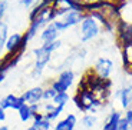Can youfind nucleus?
I'll list each match as a JSON object with an SVG mask.
<instances>
[{
	"label": "nucleus",
	"instance_id": "423d86ee",
	"mask_svg": "<svg viewBox=\"0 0 132 130\" xmlns=\"http://www.w3.org/2000/svg\"><path fill=\"white\" fill-rule=\"evenodd\" d=\"M27 44H29V42L24 39L23 33H9L6 46H4V53L23 56L27 49Z\"/></svg>",
	"mask_w": 132,
	"mask_h": 130
},
{
	"label": "nucleus",
	"instance_id": "6e6552de",
	"mask_svg": "<svg viewBox=\"0 0 132 130\" xmlns=\"http://www.w3.org/2000/svg\"><path fill=\"white\" fill-rule=\"evenodd\" d=\"M83 17H85V13H80V12H69V13L63 14L62 17L56 19L53 22V24H55V27H56L60 33H62V32L69 30L70 27L78 26V24L83 20Z\"/></svg>",
	"mask_w": 132,
	"mask_h": 130
},
{
	"label": "nucleus",
	"instance_id": "a878e982",
	"mask_svg": "<svg viewBox=\"0 0 132 130\" xmlns=\"http://www.w3.org/2000/svg\"><path fill=\"white\" fill-rule=\"evenodd\" d=\"M39 2H42V0H19V3L22 4V6L27 7V9H32L35 4H37Z\"/></svg>",
	"mask_w": 132,
	"mask_h": 130
},
{
	"label": "nucleus",
	"instance_id": "c756f323",
	"mask_svg": "<svg viewBox=\"0 0 132 130\" xmlns=\"http://www.w3.org/2000/svg\"><path fill=\"white\" fill-rule=\"evenodd\" d=\"M6 120V110H4L2 106H0V123Z\"/></svg>",
	"mask_w": 132,
	"mask_h": 130
},
{
	"label": "nucleus",
	"instance_id": "2eb2a0df",
	"mask_svg": "<svg viewBox=\"0 0 132 130\" xmlns=\"http://www.w3.org/2000/svg\"><path fill=\"white\" fill-rule=\"evenodd\" d=\"M116 97L119 99L121 107L122 109H129L132 107V83L126 85L125 87H122L121 90L116 93Z\"/></svg>",
	"mask_w": 132,
	"mask_h": 130
},
{
	"label": "nucleus",
	"instance_id": "f03ea898",
	"mask_svg": "<svg viewBox=\"0 0 132 130\" xmlns=\"http://www.w3.org/2000/svg\"><path fill=\"white\" fill-rule=\"evenodd\" d=\"M73 103H75L76 109L80 110L82 113H92L96 114V112L99 110L101 107H103V103L96 97L95 94L92 93L90 90L88 89H82V87H78L75 96L72 97Z\"/></svg>",
	"mask_w": 132,
	"mask_h": 130
},
{
	"label": "nucleus",
	"instance_id": "aec40b11",
	"mask_svg": "<svg viewBox=\"0 0 132 130\" xmlns=\"http://www.w3.org/2000/svg\"><path fill=\"white\" fill-rule=\"evenodd\" d=\"M80 123H82V126L85 129H93L98 124V116L92 113H86V114H83Z\"/></svg>",
	"mask_w": 132,
	"mask_h": 130
},
{
	"label": "nucleus",
	"instance_id": "5701e85b",
	"mask_svg": "<svg viewBox=\"0 0 132 130\" xmlns=\"http://www.w3.org/2000/svg\"><path fill=\"white\" fill-rule=\"evenodd\" d=\"M63 106H55V107L52 109L50 112H47V113H43L45 114V117H46L49 122H56V120H59V117H60V114L63 113Z\"/></svg>",
	"mask_w": 132,
	"mask_h": 130
},
{
	"label": "nucleus",
	"instance_id": "2f4dec72",
	"mask_svg": "<svg viewBox=\"0 0 132 130\" xmlns=\"http://www.w3.org/2000/svg\"><path fill=\"white\" fill-rule=\"evenodd\" d=\"M0 130H10V127L6 124H0Z\"/></svg>",
	"mask_w": 132,
	"mask_h": 130
},
{
	"label": "nucleus",
	"instance_id": "b1692460",
	"mask_svg": "<svg viewBox=\"0 0 132 130\" xmlns=\"http://www.w3.org/2000/svg\"><path fill=\"white\" fill-rule=\"evenodd\" d=\"M55 94H56V91L53 90L50 86H47V87L43 89V96H42V101H52V99L55 97Z\"/></svg>",
	"mask_w": 132,
	"mask_h": 130
},
{
	"label": "nucleus",
	"instance_id": "ddd939ff",
	"mask_svg": "<svg viewBox=\"0 0 132 130\" xmlns=\"http://www.w3.org/2000/svg\"><path fill=\"white\" fill-rule=\"evenodd\" d=\"M43 89L42 86H35V87H30L24 91L22 96L24 99V103L32 106V104H37L42 103V96H43Z\"/></svg>",
	"mask_w": 132,
	"mask_h": 130
},
{
	"label": "nucleus",
	"instance_id": "412c9836",
	"mask_svg": "<svg viewBox=\"0 0 132 130\" xmlns=\"http://www.w3.org/2000/svg\"><path fill=\"white\" fill-rule=\"evenodd\" d=\"M17 114H19V119L23 122V123L30 122L32 117H33V112H32V109H30L29 104H23V106L17 110Z\"/></svg>",
	"mask_w": 132,
	"mask_h": 130
},
{
	"label": "nucleus",
	"instance_id": "f3484780",
	"mask_svg": "<svg viewBox=\"0 0 132 130\" xmlns=\"http://www.w3.org/2000/svg\"><path fill=\"white\" fill-rule=\"evenodd\" d=\"M122 116V112L119 110H112L111 113H108V116L105 117V122H103L102 130H116Z\"/></svg>",
	"mask_w": 132,
	"mask_h": 130
},
{
	"label": "nucleus",
	"instance_id": "0eeeda50",
	"mask_svg": "<svg viewBox=\"0 0 132 130\" xmlns=\"http://www.w3.org/2000/svg\"><path fill=\"white\" fill-rule=\"evenodd\" d=\"M50 7L55 12L56 19L62 17L63 14L69 13V12H80L83 13V6L78 3L76 0H52Z\"/></svg>",
	"mask_w": 132,
	"mask_h": 130
},
{
	"label": "nucleus",
	"instance_id": "7ed1b4c3",
	"mask_svg": "<svg viewBox=\"0 0 132 130\" xmlns=\"http://www.w3.org/2000/svg\"><path fill=\"white\" fill-rule=\"evenodd\" d=\"M52 60V53L46 50L42 44L33 49V70H32V77L39 79L43 76V72L46 70Z\"/></svg>",
	"mask_w": 132,
	"mask_h": 130
},
{
	"label": "nucleus",
	"instance_id": "9d476101",
	"mask_svg": "<svg viewBox=\"0 0 132 130\" xmlns=\"http://www.w3.org/2000/svg\"><path fill=\"white\" fill-rule=\"evenodd\" d=\"M92 70L99 76V77L109 79V76H111V73H112V70H113V62L108 57H99L98 60H96V63H95Z\"/></svg>",
	"mask_w": 132,
	"mask_h": 130
},
{
	"label": "nucleus",
	"instance_id": "a211bd4d",
	"mask_svg": "<svg viewBox=\"0 0 132 130\" xmlns=\"http://www.w3.org/2000/svg\"><path fill=\"white\" fill-rule=\"evenodd\" d=\"M32 126L35 127V129H37V130H52L53 123L47 120L42 112H39V113H33Z\"/></svg>",
	"mask_w": 132,
	"mask_h": 130
},
{
	"label": "nucleus",
	"instance_id": "393cba45",
	"mask_svg": "<svg viewBox=\"0 0 132 130\" xmlns=\"http://www.w3.org/2000/svg\"><path fill=\"white\" fill-rule=\"evenodd\" d=\"M6 12H7V2L6 0H0V24L4 22Z\"/></svg>",
	"mask_w": 132,
	"mask_h": 130
},
{
	"label": "nucleus",
	"instance_id": "f257e3e1",
	"mask_svg": "<svg viewBox=\"0 0 132 130\" xmlns=\"http://www.w3.org/2000/svg\"><path fill=\"white\" fill-rule=\"evenodd\" d=\"M55 20H56V16H55V12H53L52 7L47 6L45 9H42L35 16L29 17V26H27V29L23 33L24 39L30 43L47 24L53 23Z\"/></svg>",
	"mask_w": 132,
	"mask_h": 130
},
{
	"label": "nucleus",
	"instance_id": "20e7f679",
	"mask_svg": "<svg viewBox=\"0 0 132 130\" xmlns=\"http://www.w3.org/2000/svg\"><path fill=\"white\" fill-rule=\"evenodd\" d=\"M102 27L96 19H93L89 14H85L83 20L79 23V39L80 43H88L90 40L96 39L99 36Z\"/></svg>",
	"mask_w": 132,
	"mask_h": 130
},
{
	"label": "nucleus",
	"instance_id": "1a4fd4ad",
	"mask_svg": "<svg viewBox=\"0 0 132 130\" xmlns=\"http://www.w3.org/2000/svg\"><path fill=\"white\" fill-rule=\"evenodd\" d=\"M115 34H116V42H118L119 47L132 43V24L123 22V20H119L118 26L115 29Z\"/></svg>",
	"mask_w": 132,
	"mask_h": 130
},
{
	"label": "nucleus",
	"instance_id": "f8f14e48",
	"mask_svg": "<svg viewBox=\"0 0 132 130\" xmlns=\"http://www.w3.org/2000/svg\"><path fill=\"white\" fill-rule=\"evenodd\" d=\"M76 124H78V117L75 113H68L63 119L56 120V123L53 124L52 130H75Z\"/></svg>",
	"mask_w": 132,
	"mask_h": 130
},
{
	"label": "nucleus",
	"instance_id": "4468645a",
	"mask_svg": "<svg viewBox=\"0 0 132 130\" xmlns=\"http://www.w3.org/2000/svg\"><path fill=\"white\" fill-rule=\"evenodd\" d=\"M115 6L119 10L121 20L132 24V0H118Z\"/></svg>",
	"mask_w": 132,
	"mask_h": 130
},
{
	"label": "nucleus",
	"instance_id": "cd10ccee",
	"mask_svg": "<svg viewBox=\"0 0 132 130\" xmlns=\"http://www.w3.org/2000/svg\"><path fill=\"white\" fill-rule=\"evenodd\" d=\"M116 130H129V124H128V122L125 120V117L123 116H122V119H121V122H119L118 129Z\"/></svg>",
	"mask_w": 132,
	"mask_h": 130
},
{
	"label": "nucleus",
	"instance_id": "39448f33",
	"mask_svg": "<svg viewBox=\"0 0 132 130\" xmlns=\"http://www.w3.org/2000/svg\"><path fill=\"white\" fill-rule=\"evenodd\" d=\"M73 83H75V72L68 67L60 70L59 75L53 80H50L49 86L56 93H65V91H69V89L73 86Z\"/></svg>",
	"mask_w": 132,
	"mask_h": 130
},
{
	"label": "nucleus",
	"instance_id": "dca6fc26",
	"mask_svg": "<svg viewBox=\"0 0 132 130\" xmlns=\"http://www.w3.org/2000/svg\"><path fill=\"white\" fill-rule=\"evenodd\" d=\"M59 36H60V32L56 29V27H55V24H53V23L47 24V26L39 33V37H40V42H42V43L55 42V40L59 39Z\"/></svg>",
	"mask_w": 132,
	"mask_h": 130
},
{
	"label": "nucleus",
	"instance_id": "7c9ffc66",
	"mask_svg": "<svg viewBox=\"0 0 132 130\" xmlns=\"http://www.w3.org/2000/svg\"><path fill=\"white\" fill-rule=\"evenodd\" d=\"M30 109H32L33 113H39V112H40V103H37V104H32V106H30Z\"/></svg>",
	"mask_w": 132,
	"mask_h": 130
},
{
	"label": "nucleus",
	"instance_id": "473e14b6",
	"mask_svg": "<svg viewBox=\"0 0 132 130\" xmlns=\"http://www.w3.org/2000/svg\"><path fill=\"white\" fill-rule=\"evenodd\" d=\"M24 130H37V129H35V127H33L32 124H30V126H29V127H26Z\"/></svg>",
	"mask_w": 132,
	"mask_h": 130
},
{
	"label": "nucleus",
	"instance_id": "9b49d317",
	"mask_svg": "<svg viewBox=\"0 0 132 130\" xmlns=\"http://www.w3.org/2000/svg\"><path fill=\"white\" fill-rule=\"evenodd\" d=\"M23 104H26L24 103V99H23V96L20 94V96H17V94H14V93H9V94H6L2 100H0V106L4 109V110H7V109H12V110H19Z\"/></svg>",
	"mask_w": 132,
	"mask_h": 130
},
{
	"label": "nucleus",
	"instance_id": "4be33fe9",
	"mask_svg": "<svg viewBox=\"0 0 132 130\" xmlns=\"http://www.w3.org/2000/svg\"><path fill=\"white\" fill-rule=\"evenodd\" d=\"M70 94H69V91H65V93H56L55 94V97L52 99V103L55 104V106H63L65 107L66 104L69 103V100H70Z\"/></svg>",
	"mask_w": 132,
	"mask_h": 130
},
{
	"label": "nucleus",
	"instance_id": "bb28decb",
	"mask_svg": "<svg viewBox=\"0 0 132 130\" xmlns=\"http://www.w3.org/2000/svg\"><path fill=\"white\" fill-rule=\"evenodd\" d=\"M123 117H125V120L129 124V130H132V107L126 109L125 113H123Z\"/></svg>",
	"mask_w": 132,
	"mask_h": 130
},
{
	"label": "nucleus",
	"instance_id": "6ab92c4d",
	"mask_svg": "<svg viewBox=\"0 0 132 130\" xmlns=\"http://www.w3.org/2000/svg\"><path fill=\"white\" fill-rule=\"evenodd\" d=\"M7 36H9V26L3 22L0 24V57L4 54V46H6Z\"/></svg>",
	"mask_w": 132,
	"mask_h": 130
},
{
	"label": "nucleus",
	"instance_id": "c85d7f7f",
	"mask_svg": "<svg viewBox=\"0 0 132 130\" xmlns=\"http://www.w3.org/2000/svg\"><path fill=\"white\" fill-rule=\"evenodd\" d=\"M78 3H80L82 6H86V4H92L95 3V2H98V0H76Z\"/></svg>",
	"mask_w": 132,
	"mask_h": 130
}]
</instances>
